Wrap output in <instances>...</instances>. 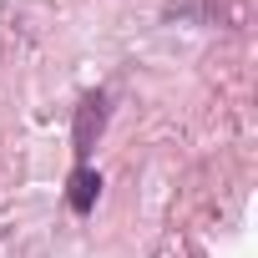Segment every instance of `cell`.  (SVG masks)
Listing matches in <instances>:
<instances>
[{
  "instance_id": "6da1fadb",
  "label": "cell",
  "mask_w": 258,
  "mask_h": 258,
  "mask_svg": "<svg viewBox=\"0 0 258 258\" xmlns=\"http://www.w3.org/2000/svg\"><path fill=\"white\" fill-rule=\"evenodd\" d=\"M106 116H111V96H106V91H86L81 106H76V121H71V152H76V167L91 157L96 137L106 132Z\"/></svg>"
},
{
  "instance_id": "7a4b0ae2",
  "label": "cell",
  "mask_w": 258,
  "mask_h": 258,
  "mask_svg": "<svg viewBox=\"0 0 258 258\" xmlns=\"http://www.w3.org/2000/svg\"><path fill=\"white\" fill-rule=\"evenodd\" d=\"M96 198H101V172L81 162V167L71 172V182H66V208H71L76 218H86V213L96 208Z\"/></svg>"
}]
</instances>
